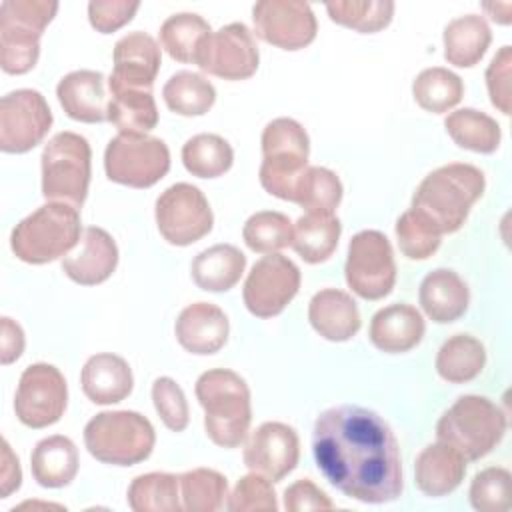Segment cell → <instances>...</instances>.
Instances as JSON below:
<instances>
[{"label":"cell","instance_id":"obj_1","mask_svg":"<svg viewBox=\"0 0 512 512\" xmlns=\"http://www.w3.org/2000/svg\"><path fill=\"white\" fill-rule=\"evenodd\" d=\"M312 454L324 478L348 498L384 504L402 496L400 448L374 410L356 404L324 410L314 422Z\"/></svg>","mask_w":512,"mask_h":512},{"label":"cell","instance_id":"obj_2","mask_svg":"<svg viewBox=\"0 0 512 512\" xmlns=\"http://www.w3.org/2000/svg\"><path fill=\"white\" fill-rule=\"evenodd\" d=\"M484 186L486 180L480 168L466 162H450L424 176L410 208L430 220L440 234H452L464 226Z\"/></svg>","mask_w":512,"mask_h":512},{"label":"cell","instance_id":"obj_3","mask_svg":"<svg viewBox=\"0 0 512 512\" xmlns=\"http://www.w3.org/2000/svg\"><path fill=\"white\" fill-rule=\"evenodd\" d=\"M194 392L204 408L206 436L222 448L240 446L252 420L250 390L244 378L226 368L206 370L198 376Z\"/></svg>","mask_w":512,"mask_h":512},{"label":"cell","instance_id":"obj_4","mask_svg":"<svg viewBox=\"0 0 512 512\" xmlns=\"http://www.w3.org/2000/svg\"><path fill=\"white\" fill-rule=\"evenodd\" d=\"M506 432V414L486 396L464 394L440 416L436 438L466 462H474L490 454Z\"/></svg>","mask_w":512,"mask_h":512},{"label":"cell","instance_id":"obj_5","mask_svg":"<svg viewBox=\"0 0 512 512\" xmlns=\"http://www.w3.org/2000/svg\"><path fill=\"white\" fill-rule=\"evenodd\" d=\"M80 240L78 208L64 202H48L22 218L12 234L10 248L26 264H46L66 256Z\"/></svg>","mask_w":512,"mask_h":512},{"label":"cell","instance_id":"obj_6","mask_svg":"<svg viewBox=\"0 0 512 512\" xmlns=\"http://www.w3.org/2000/svg\"><path fill=\"white\" fill-rule=\"evenodd\" d=\"M154 442V426L134 410L100 412L84 426V444L90 456L112 466H134L146 460Z\"/></svg>","mask_w":512,"mask_h":512},{"label":"cell","instance_id":"obj_7","mask_svg":"<svg viewBox=\"0 0 512 512\" xmlns=\"http://www.w3.org/2000/svg\"><path fill=\"white\" fill-rule=\"evenodd\" d=\"M310 140L300 122L294 118H274L262 132V164L260 184L262 188L280 198L294 200V188L308 166Z\"/></svg>","mask_w":512,"mask_h":512},{"label":"cell","instance_id":"obj_8","mask_svg":"<svg viewBox=\"0 0 512 512\" xmlns=\"http://www.w3.org/2000/svg\"><path fill=\"white\" fill-rule=\"evenodd\" d=\"M54 0H4L0 4V64L6 74H24L40 54V36L54 18Z\"/></svg>","mask_w":512,"mask_h":512},{"label":"cell","instance_id":"obj_9","mask_svg":"<svg viewBox=\"0 0 512 512\" xmlns=\"http://www.w3.org/2000/svg\"><path fill=\"white\" fill-rule=\"evenodd\" d=\"M92 150L84 136L58 132L42 150V194L50 202L80 208L88 194Z\"/></svg>","mask_w":512,"mask_h":512},{"label":"cell","instance_id":"obj_10","mask_svg":"<svg viewBox=\"0 0 512 512\" xmlns=\"http://www.w3.org/2000/svg\"><path fill=\"white\" fill-rule=\"evenodd\" d=\"M170 150L164 140L148 134H118L104 150L106 176L130 188H150L166 176Z\"/></svg>","mask_w":512,"mask_h":512},{"label":"cell","instance_id":"obj_11","mask_svg":"<svg viewBox=\"0 0 512 512\" xmlns=\"http://www.w3.org/2000/svg\"><path fill=\"white\" fill-rule=\"evenodd\" d=\"M346 284L364 300L388 296L396 282V262L390 240L378 230L352 236L344 264Z\"/></svg>","mask_w":512,"mask_h":512},{"label":"cell","instance_id":"obj_12","mask_svg":"<svg viewBox=\"0 0 512 512\" xmlns=\"http://www.w3.org/2000/svg\"><path fill=\"white\" fill-rule=\"evenodd\" d=\"M156 226L172 246H190L204 238L214 224L212 208L198 186L176 182L168 186L154 206Z\"/></svg>","mask_w":512,"mask_h":512},{"label":"cell","instance_id":"obj_13","mask_svg":"<svg viewBox=\"0 0 512 512\" xmlns=\"http://www.w3.org/2000/svg\"><path fill=\"white\" fill-rule=\"evenodd\" d=\"M68 404V386L62 372L46 362L30 364L18 382L14 412L28 428L56 424Z\"/></svg>","mask_w":512,"mask_h":512},{"label":"cell","instance_id":"obj_14","mask_svg":"<svg viewBox=\"0 0 512 512\" xmlns=\"http://www.w3.org/2000/svg\"><path fill=\"white\" fill-rule=\"evenodd\" d=\"M52 126L46 98L32 88H18L0 100V148L22 154L38 146Z\"/></svg>","mask_w":512,"mask_h":512},{"label":"cell","instance_id":"obj_15","mask_svg":"<svg viewBox=\"0 0 512 512\" xmlns=\"http://www.w3.org/2000/svg\"><path fill=\"white\" fill-rule=\"evenodd\" d=\"M300 288V268L284 254H266L260 258L242 288V298L250 314L272 318L280 314Z\"/></svg>","mask_w":512,"mask_h":512},{"label":"cell","instance_id":"obj_16","mask_svg":"<svg viewBox=\"0 0 512 512\" xmlns=\"http://www.w3.org/2000/svg\"><path fill=\"white\" fill-rule=\"evenodd\" d=\"M260 54L250 28L242 22H232L212 32L198 56L196 66L224 80H246L258 70Z\"/></svg>","mask_w":512,"mask_h":512},{"label":"cell","instance_id":"obj_17","mask_svg":"<svg viewBox=\"0 0 512 512\" xmlns=\"http://www.w3.org/2000/svg\"><path fill=\"white\" fill-rule=\"evenodd\" d=\"M254 32L282 50H300L316 38V16L308 2L260 0L252 8Z\"/></svg>","mask_w":512,"mask_h":512},{"label":"cell","instance_id":"obj_18","mask_svg":"<svg viewBox=\"0 0 512 512\" xmlns=\"http://www.w3.org/2000/svg\"><path fill=\"white\" fill-rule=\"evenodd\" d=\"M244 464L272 482L288 476L300 458V440L292 426L284 422L260 424L244 444Z\"/></svg>","mask_w":512,"mask_h":512},{"label":"cell","instance_id":"obj_19","mask_svg":"<svg viewBox=\"0 0 512 512\" xmlns=\"http://www.w3.org/2000/svg\"><path fill=\"white\" fill-rule=\"evenodd\" d=\"M114 70L108 88L150 90L162 64L156 40L146 32H128L114 44Z\"/></svg>","mask_w":512,"mask_h":512},{"label":"cell","instance_id":"obj_20","mask_svg":"<svg viewBox=\"0 0 512 512\" xmlns=\"http://www.w3.org/2000/svg\"><path fill=\"white\" fill-rule=\"evenodd\" d=\"M118 264V246L114 238L98 226L82 232L74 250L62 258L64 274L82 286H94L112 276Z\"/></svg>","mask_w":512,"mask_h":512},{"label":"cell","instance_id":"obj_21","mask_svg":"<svg viewBox=\"0 0 512 512\" xmlns=\"http://www.w3.org/2000/svg\"><path fill=\"white\" fill-rule=\"evenodd\" d=\"M178 344L198 356L218 352L230 334V322L222 308L212 302L188 304L174 324Z\"/></svg>","mask_w":512,"mask_h":512},{"label":"cell","instance_id":"obj_22","mask_svg":"<svg viewBox=\"0 0 512 512\" xmlns=\"http://www.w3.org/2000/svg\"><path fill=\"white\" fill-rule=\"evenodd\" d=\"M424 318L412 304H390L380 308L370 320V342L386 354L412 350L424 338Z\"/></svg>","mask_w":512,"mask_h":512},{"label":"cell","instance_id":"obj_23","mask_svg":"<svg viewBox=\"0 0 512 512\" xmlns=\"http://www.w3.org/2000/svg\"><path fill=\"white\" fill-rule=\"evenodd\" d=\"M56 96L72 120L86 124L108 120V100L102 72L74 70L66 74L56 86Z\"/></svg>","mask_w":512,"mask_h":512},{"label":"cell","instance_id":"obj_24","mask_svg":"<svg viewBox=\"0 0 512 512\" xmlns=\"http://www.w3.org/2000/svg\"><path fill=\"white\" fill-rule=\"evenodd\" d=\"M466 474V460L460 452L444 442H434L422 448L414 462V482L418 490L430 498H440L454 492Z\"/></svg>","mask_w":512,"mask_h":512},{"label":"cell","instance_id":"obj_25","mask_svg":"<svg viewBox=\"0 0 512 512\" xmlns=\"http://www.w3.org/2000/svg\"><path fill=\"white\" fill-rule=\"evenodd\" d=\"M312 328L330 342H346L360 330V312L354 298L338 288L316 292L308 304Z\"/></svg>","mask_w":512,"mask_h":512},{"label":"cell","instance_id":"obj_26","mask_svg":"<svg viewBox=\"0 0 512 512\" xmlns=\"http://www.w3.org/2000/svg\"><path fill=\"white\" fill-rule=\"evenodd\" d=\"M86 398L94 404H116L130 396L134 376L128 362L112 352H100L86 360L80 372Z\"/></svg>","mask_w":512,"mask_h":512},{"label":"cell","instance_id":"obj_27","mask_svg":"<svg viewBox=\"0 0 512 512\" xmlns=\"http://www.w3.org/2000/svg\"><path fill=\"white\" fill-rule=\"evenodd\" d=\"M418 300L430 320L450 324L468 310L470 292L466 282L454 270L436 268L420 282Z\"/></svg>","mask_w":512,"mask_h":512},{"label":"cell","instance_id":"obj_28","mask_svg":"<svg viewBox=\"0 0 512 512\" xmlns=\"http://www.w3.org/2000/svg\"><path fill=\"white\" fill-rule=\"evenodd\" d=\"M78 448L62 434L42 438L30 456L34 480L44 488H64L78 472Z\"/></svg>","mask_w":512,"mask_h":512},{"label":"cell","instance_id":"obj_29","mask_svg":"<svg viewBox=\"0 0 512 512\" xmlns=\"http://www.w3.org/2000/svg\"><path fill=\"white\" fill-rule=\"evenodd\" d=\"M492 40L484 16L464 14L450 20L444 28V58L458 68H470L482 60Z\"/></svg>","mask_w":512,"mask_h":512},{"label":"cell","instance_id":"obj_30","mask_svg":"<svg viewBox=\"0 0 512 512\" xmlns=\"http://www.w3.org/2000/svg\"><path fill=\"white\" fill-rule=\"evenodd\" d=\"M246 256L232 244H214L192 260V280L206 292H226L244 274Z\"/></svg>","mask_w":512,"mask_h":512},{"label":"cell","instance_id":"obj_31","mask_svg":"<svg viewBox=\"0 0 512 512\" xmlns=\"http://www.w3.org/2000/svg\"><path fill=\"white\" fill-rule=\"evenodd\" d=\"M342 224L334 214L308 212L300 216L292 230L290 246L308 264L324 262L338 246Z\"/></svg>","mask_w":512,"mask_h":512},{"label":"cell","instance_id":"obj_32","mask_svg":"<svg viewBox=\"0 0 512 512\" xmlns=\"http://www.w3.org/2000/svg\"><path fill=\"white\" fill-rule=\"evenodd\" d=\"M108 120L120 134H148L158 124V108L152 90L110 88Z\"/></svg>","mask_w":512,"mask_h":512},{"label":"cell","instance_id":"obj_33","mask_svg":"<svg viewBox=\"0 0 512 512\" xmlns=\"http://www.w3.org/2000/svg\"><path fill=\"white\" fill-rule=\"evenodd\" d=\"M486 364L484 344L470 334H454L440 346L436 354V372L450 384L474 380Z\"/></svg>","mask_w":512,"mask_h":512},{"label":"cell","instance_id":"obj_34","mask_svg":"<svg viewBox=\"0 0 512 512\" xmlns=\"http://www.w3.org/2000/svg\"><path fill=\"white\" fill-rule=\"evenodd\" d=\"M444 128L460 148L480 154H492L502 140L500 124L476 108L450 112L444 120Z\"/></svg>","mask_w":512,"mask_h":512},{"label":"cell","instance_id":"obj_35","mask_svg":"<svg viewBox=\"0 0 512 512\" xmlns=\"http://www.w3.org/2000/svg\"><path fill=\"white\" fill-rule=\"evenodd\" d=\"M210 34L212 28L200 14L178 12L162 22L160 44L174 60L196 64V56Z\"/></svg>","mask_w":512,"mask_h":512},{"label":"cell","instance_id":"obj_36","mask_svg":"<svg viewBox=\"0 0 512 512\" xmlns=\"http://www.w3.org/2000/svg\"><path fill=\"white\" fill-rule=\"evenodd\" d=\"M162 98L166 106L180 116H202L212 108L216 90L202 74L180 70L166 80Z\"/></svg>","mask_w":512,"mask_h":512},{"label":"cell","instance_id":"obj_37","mask_svg":"<svg viewBox=\"0 0 512 512\" xmlns=\"http://www.w3.org/2000/svg\"><path fill=\"white\" fill-rule=\"evenodd\" d=\"M412 96L416 104L434 114L448 112L464 96V84L458 74L448 68L432 66L422 70L412 82Z\"/></svg>","mask_w":512,"mask_h":512},{"label":"cell","instance_id":"obj_38","mask_svg":"<svg viewBox=\"0 0 512 512\" xmlns=\"http://www.w3.org/2000/svg\"><path fill=\"white\" fill-rule=\"evenodd\" d=\"M234 150L230 142L218 134H196L182 146L184 168L198 178H216L230 170Z\"/></svg>","mask_w":512,"mask_h":512},{"label":"cell","instance_id":"obj_39","mask_svg":"<svg viewBox=\"0 0 512 512\" xmlns=\"http://www.w3.org/2000/svg\"><path fill=\"white\" fill-rule=\"evenodd\" d=\"M178 478L168 472L140 474L128 486V506L134 512H178L182 510Z\"/></svg>","mask_w":512,"mask_h":512},{"label":"cell","instance_id":"obj_40","mask_svg":"<svg viewBox=\"0 0 512 512\" xmlns=\"http://www.w3.org/2000/svg\"><path fill=\"white\" fill-rule=\"evenodd\" d=\"M342 200L340 178L324 166H306L296 182L294 200L306 212L334 214Z\"/></svg>","mask_w":512,"mask_h":512},{"label":"cell","instance_id":"obj_41","mask_svg":"<svg viewBox=\"0 0 512 512\" xmlns=\"http://www.w3.org/2000/svg\"><path fill=\"white\" fill-rule=\"evenodd\" d=\"M182 508L188 512H216L228 496L226 478L212 468H194L178 476Z\"/></svg>","mask_w":512,"mask_h":512},{"label":"cell","instance_id":"obj_42","mask_svg":"<svg viewBox=\"0 0 512 512\" xmlns=\"http://www.w3.org/2000/svg\"><path fill=\"white\" fill-rule=\"evenodd\" d=\"M332 22L352 28L362 34H372L386 28L394 14L390 0H336L326 4Z\"/></svg>","mask_w":512,"mask_h":512},{"label":"cell","instance_id":"obj_43","mask_svg":"<svg viewBox=\"0 0 512 512\" xmlns=\"http://www.w3.org/2000/svg\"><path fill=\"white\" fill-rule=\"evenodd\" d=\"M294 224L276 210H262L252 214L242 228V238L252 252L274 254L292 242Z\"/></svg>","mask_w":512,"mask_h":512},{"label":"cell","instance_id":"obj_44","mask_svg":"<svg viewBox=\"0 0 512 512\" xmlns=\"http://www.w3.org/2000/svg\"><path fill=\"white\" fill-rule=\"evenodd\" d=\"M396 238L400 252L410 260H426L430 258L442 240L440 230L426 220L422 214L408 208L396 220Z\"/></svg>","mask_w":512,"mask_h":512},{"label":"cell","instance_id":"obj_45","mask_svg":"<svg viewBox=\"0 0 512 512\" xmlns=\"http://www.w3.org/2000/svg\"><path fill=\"white\" fill-rule=\"evenodd\" d=\"M510 472L502 466H488L474 474L468 498L478 512H506L510 500Z\"/></svg>","mask_w":512,"mask_h":512},{"label":"cell","instance_id":"obj_46","mask_svg":"<svg viewBox=\"0 0 512 512\" xmlns=\"http://www.w3.org/2000/svg\"><path fill=\"white\" fill-rule=\"evenodd\" d=\"M226 508L230 512H276L278 500L270 480L252 472L236 482L232 494H228Z\"/></svg>","mask_w":512,"mask_h":512},{"label":"cell","instance_id":"obj_47","mask_svg":"<svg viewBox=\"0 0 512 512\" xmlns=\"http://www.w3.org/2000/svg\"><path fill=\"white\" fill-rule=\"evenodd\" d=\"M152 402L154 408L164 422V426L172 432H182L188 426L190 412L184 390L176 384V380L168 376H160L152 384Z\"/></svg>","mask_w":512,"mask_h":512},{"label":"cell","instance_id":"obj_48","mask_svg":"<svg viewBox=\"0 0 512 512\" xmlns=\"http://www.w3.org/2000/svg\"><path fill=\"white\" fill-rule=\"evenodd\" d=\"M510 68H512V48L502 46L486 68V88L494 108L502 114H510Z\"/></svg>","mask_w":512,"mask_h":512},{"label":"cell","instance_id":"obj_49","mask_svg":"<svg viewBox=\"0 0 512 512\" xmlns=\"http://www.w3.org/2000/svg\"><path fill=\"white\" fill-rule=\"evenodd\" d=\"M138 8V0H92L88 4V20L98 32L110 34L130 22Z\"/></svg>","mask_w":512,"mask_h":512},{"label":"cell","instance_id":"obj_50","mask_svg":"<svg viewBox=\"0 0 512 512\" xmlns=\"http://www.w3.org/2000/svg\"><path fill=\"white\" fill-rule=\"evenodd\" d=\"M284 508L288 512H306V510H332L334 502L330 496L316 486L312 480L302 478L290 484L284 490Z\"/></svg>","mask_w":512,"mask_h":512},{"label":"cell","instance_id":"obj_51","mask_svg":"<svg viewBox=\"0 0 512 512\" xmlns=\"http://www.w3.org/2000/svg\"><path fill=\"white\" fill-rule=\"evenodd\" d=\"M24 350V332L22 328L8 316L2 318V364H12L20 358Z\"/></svg>","mask_w":512,"mask_h":512},{"label":"cell","instance_id":"obj_52","mask_svg":"<svg viewBox=\"0 0 512 512\" xmlns=\"http://www.w3.org/2000/svg\"><path fill=\"white\" fill-rule=\"evenodd\" d=\"M22 470L18 456L12 452L10 444L2 442V498H8L14 490L20 488Z\"/></svg>","mask_w":512,"mask_h":512},{"label":"cell","instance_id":"obj_53","mask_svg":"<svg viewBox=\"0 0 512 512\" xmlns=\"http://www.w3.org/2000/svg\"><path fill=\"white\" fill-rule=\"evenodd\" d=\"M482 8L488 12V16L494 22H498V24H508L510 22V10H512L510 2H484Z\"/></svg>","mask_w":512,"mask_h":512}]
</instances>
